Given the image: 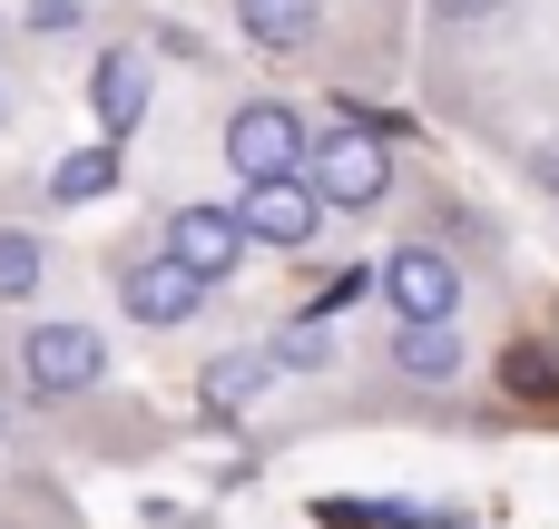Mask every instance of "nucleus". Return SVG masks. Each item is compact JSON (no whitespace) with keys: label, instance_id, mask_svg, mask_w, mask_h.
<instances>
[{"label":"nucleus","instance_id":"obj_1","mask_svg":"<svg viewBox=\"0 0 559 529\" xmlns=\"http://www.w3.org/2000/svg\"><path fill=\"white\" fill-rule=\"evenodd\" d=\"M0 373H10L20 402H88V393L108 383V334L49 314V324H29V334L0 353Z\"/></svg>","mask_w":559,"mask_h":529},{"label":"nucleus","instance_id":"obj_2","mask_svg":"<svg viewBox=\"0 0 559 529\" xmlns=\"http://www.w3.org/2000/svg\"><path fill=\"white\" fill-rule=\"evenodd\" d=\"M305 187L324 196V216H383V196H393V147L344 118V128H324V137L305 147Z\"/></svg>","mask_w":559,"mask_h":529},{"label":"nucleus","instance_id":"obj_3","mask_svg":"<svg viewBox=\"0 0 559 529\" xmlns=\"http://www.w3.org/2000/svg\"><path fill=\"white\" fill-rule=\"evenodd\" d=\"M305 118L285 108V98H246V108H226V167L246 177V187H265V177H305Z\"/></svg>","mask_w":559,"mask_h":529},{"label":"nucleus","instance_id":"obj_4","mask_svg":"<svg viewBox=\"0 0 559 529\" xmlns=\"http://www.w3.org/2000/svg\"><path fill=\"white\" fill-rule=\"evenodd\" d=\"M373 294L393 304V324H452L462 314V265L442 245H393L373 265Z\"/></svg>","mask_w":559,"mask_h":529},{"label":"nucleus","instance_id":"obj_5","mask_svg":"<svg viewBox=\"0 0 559 529\" xmlns=\"http://www.w3.org/2000/svg\"><path fill=\"white\" fill-rule=\"evenodd\" d=\"M206 294H216V285H197L177 255H128V265H118V314H128V324H147V334L197 324V314H206Z\"/></svg>","mask_w":559,"mask_h":529},{"label":"nucleus","instance_id":"obj_6","mask_svg":"<svg viewBox=\"0 0 559 529\" xmlns=\"http://www.w3.org/2000/svg\"><path fill=\"white\" fill-rule=\"evenodd\" d=\"M147 98H157L147 49H138V39H108V49L88 59V108H98V137H108V147H118V137H138V128H147Z\"/></svg>","mask_w":559,"mask_h":529},{"label":"nucleus","instance_id":"obj_7","mask_svg":"<svg viewBox=\"0 0 559 529\" xmlns=\"http://www.w3.org/2000/svg\"><path fill=\"white\" fill-rule=\"evenodd\" d=\"M236 226H246V245H285V255H305V245L324 236V196H314L305 177H265V187L236 196Z\"/></svg>","mask_w":559,"mask_h":529},{"label":"nucleus","instance_id":"obj_8","mask_svg":"<svg viewBox=\"0 0 559 529\" xmlns=\"http://www.w3.org/2000/svg\"><path fill=\"white\" fill-rule=\"evenodd\" d=\"M157 255H177L197 285H226V275L246 265V226H236V206H167Z\"/></svg>","mask_w":559,"mask_h":529},{"label":"nucleus","instance_id":"obj_9","mask_svg":"<svg viewBox=\"0 0 559 529\" xmlns=\"http://www.w3.org/2000/svg\"><path fill=\"white\" fill-rule=\"evenodd\" d=\"M236 29L265 49V59H305L324 39V0H236Z\"/></svg>","mask_w":559,"mask_h":529},{"label":"nucleus","instance_id":"obj_10","mask_svg":"<svg viewBox=\"0 0 559 529\" xmlns=\"http://www.w3.org/2000/svg\"><path fill=\"white\" fill-rule=\"evenodd\" d=\"M265 383H275L265 344H246V353H206V373H197V402H206L216 422H236V412H255V402H265Z\"/></svg>","mask_w":559,"mask_h":529},{"label":"nucleus","instance_id":"obj_11","mask_svg":"<svg viewBox=\"0 0 559 529\" xmlns=\"http://www.w3.org/2000/svg\"><path fill=\"white\" fill-rule=\"evenodd\" d=\"M393 373H403V383H423V393H442V383H462V373H472V353H462V334H452V324H403V334H393Z\"/></svg>","mask_w":559,"mask_h":529},{"label":"nucleus","instance_id":"obj_12","mask_svg":"<svg viewBox=\"0 0 559 529\" xmlns=\"http://www.w3.org/2000/svg\"><path fill=\"white\" fill-rule=\"evenodd\" d=\"M98 196H118V147L98 137V147H69L59 167H49V206H98Z\"/></svg>","mask_w":559,"mask_h":529},{"label":"nucleus","instance_id":"obj_13","mask_svg":"<svg viewBox=\"0 0 559 529\" xmlns=\"http://www.w3.org/2000/svg\"><path fill=\"white\" fill-rule=\"evenodd\" d=\"M49 285V245L29 226H0V304H29Z\"/></svg>","mask_w":559,"mask_h":529},{"label":"nucleus","instance_id":"obj_14","mask_svg":"<svg viewBox=\"0 0 559 529\" xmlns=\"http://www.w3.org/2000/svg\"><path fill=\"white\" fill-rule=\"evenodd\" d=\"M501 393H521V402H559V353H550V344H511V353H501Z\"/></svg>","mask_w":559,"mask_h":529},{"label":"nucleus","instance_id":"obj_15","mask_svg":"<svg viewBox=\"0 0 559 529\" xmlns=\"http://www.w3.org/2000/svg\"><path fill=\"white\" fill-rule=\"evenodd\" d=\"M364 294H373V265H334V275L305 294V324H334V314H344V304H364Z\"/></svg>","mask_w":559,"mask_h":529},{"label":"nucleus","instance_id":"obj_16","mask_svg":"<svg viewBox=\"0 0 559 529\" xmlns=\"http://www.w3.org/2000/svg\"><path fill=\"white\" fill-rule=\"evenodd\" d=\"M265 363H275V373H314V363H324V324H285V334L265 344Z\"/></svg>","mask_w":559,"mask_h":529},{"label":"nucleus","instance_id":"obj_17","mask_svg":"<svg viewBox=\"0 0 559 529\" xmlns=\"http://www.w3.org/2000/svg\"><path fill=\"white\" fill-rule=\"evenodd\" d=\"M88 0H29V29H79Z\"/></svg>","mask_w":559,"mask_h":529},{"label":"nucleus","instance_id":"obj_18","mask_svg":"<svg viewBox=\"0 0 559 529\" xmlns=\"http://www.w3.org/2000/svg\"><path fill=\"white\" fill-rule=\"evenodd\" d=\"M432 10H442V20H491L501 0H432Z\"/></svg>","mask_w":559,"mask_h":529},{"label":"nucleus","instance_id":"obj_19","mask_svg":"<svg viewBox=\"0 0 559 529\" xmlns=\"http://www.w3.org/2000/svg\"><path fill=\"white\" fill-rule=\"evenodd\" d=\"M531 177H540V187H559V137H550V147H531Z\"/></svg>","mask_w":559,"mask_h":529},{"label":"nucleus","instance_id":"obj_20","mask_svg":"<svg viewBox=\"0 0 559 529\" xmlns=\"http://www.w3.org/2000/svg\"><path fill=\"white\" fill-rule=\"evenodd\" d=\"M0 118H10V88H0Z\"/></svg>","mask_w":559,"mask_h":529}]
</instances>
